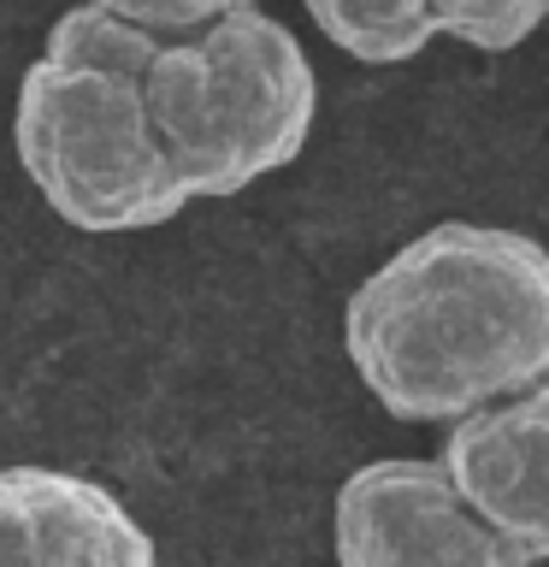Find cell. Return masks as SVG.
Segmentation results:
<instances>
[{
  "label": "cell",
  "mask_w": 549,
  "mask_h": 567,
  "mask_svg": "<svg viewBox=\"0 0 549 567\" xmlns=\"http://www.w3.org/2000/svg\"><path fill=\"white\" fill-rule=\"evenodd\" d=\"M12 148L42 202L95 237L172 225L189 207L154 142L142 78L124 71L65 65L42 53L18 83Z\"/></svg>",
  "instance_id": "obj_3"
},
{
  "label": "cell",
  "mask_w": 549,
  "mask_h": 567,
  "mask_svg": "<svg viewBox=\"0 0 549 567\" xmlns=\"http://www.w3.org/2000/svg\"><path fill=\"white\" fill-rule=\"evenodd\" d=\"M0 567H159V556L136 514L95 478L0 467Z\"/></svg>",
  "instance_id": "obj_6"
},
{
  "label": "cell",
  "mask_w": 549,
  "mask_h": 567,
  "mask_svg": "<svg viewBox=\"0 0 549 567\" xmlns=\"http://www.w3.org/2000/svg\"><path fill=\"white\" fill-rule=\"evenodd\" d=\"M154 142L189 202H219L308 148L319 83L290 24L255 0L184 42H159L142 71Z\"/></svg>",
  "instance_id": "obj_2"
},
{
  "label": "cell",
  "mask_w": 549,
  "mask_h": 567,
  "mask_svg": "<svg viewBox=\"0 0 549 567\" xmlns=\"http://www.w3.org/2000/svg\"><path fill=\"white\" fill-rule=\"evenodd\" d=\"M425 7L437 35H455L478 53H508L543 24L549 0H425Z\"/></svg>",
  "instance_id": "obj_9"
},
{
  "label": "cell",
  "mask_w": 549,
  "mask_h": 567,
  "mask_svg": "<svg viewBox=\"0 0 549 567\" xmlns=\"http://www.w3.org/2000/svg\"><path fill=\"white\" fill-rule=\"evenodd\" d=\"M89 7H101L106 18H118V24H131L142 35H154V42H184V35L207 30L213 18H225L242 0H89Z\"/></svg>",
  "instance_id": "obj_10"
},
{
  "label": "cell",
  "mask_w": 549,
  "mask_h": 567,
  "mask_svg": "<svg viewBox=\"0 0 549 567\" xmlns=\"http://www.w3.org/2000/svg\"><path fill=\"white\" fill-rule=\"evenodd\" d=\"M336 567H526L449 491L437 461H366L336 491Z\"/></svg>",
  "instance_id": "obj_4"
},
{
  "label": "cell",
  "mask_w": 549,
  "mask_h": 567,
  "mask_svg": "<svg viewBox=\"0 0 549 567\" xmlns=\"http://www.w3.org/2000/svg\"><path fill=\"white\" fill-rule=\"evenodd\" d=\"M449 491L538 567L549 556V384L449 420L437 455Z\"/></svg>",
  "instance_id": "obj_5"
},
{
  "label": "cell",
  "mask_w": 549,
  "mask_h": 567,
  "mask_svg": "<svg viewBox=\"0 0 549 567\" xmlns=\"http://www.w3.org/2000/svg\"><path fill=\"white\" fill-rule=\"evenodd\" d=\"M331 48L361 65H402L432 48V7L425 0H301Z\"/></svg>",
  "instance_id": "obj_7"
},
{
  "label": "cell",
  "mask_w": 549,
  "mask_h": 567,
  "mask_svg": "<svg viewBox=\"0 0 549 567\" xmlns=\"http://www.w3.org/2000/svg\"><path fill=\"white\" fill-rule=\"evenodd\" d=\"M343 349L372 402L449 425L549 379V255L503 225H432L343 308Z\"/></svg>",
  "instance_id": "obj_1"
},
{
  "label": "cell",
  "mask_w": 549,
  "mask_h": 567,
  "mask_svg": "<svg viewBox=\"0 0 549 567\" xmlns=\"http://www.w3.org/2000/svg\"><path fill=\"white\" fill-rule=\"evenodd\" d=\"M154 35H142L131 24H118V18H106L101 7H89L77 0L71 12L53 18L48 30V60H65V65H101V71H124V78H142L154 60Z\"/></svg>",
  "instance_id": "obj_8"
}]
</instances>
